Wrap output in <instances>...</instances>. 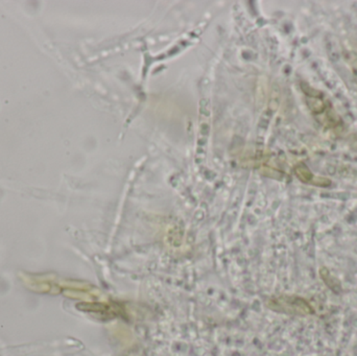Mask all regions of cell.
Here are the masks:
<instances>
[{
  "label": "cell",
  "mask_w": 357,
  "mask_h": 356,
  "mask_svg": "<svg viewBox=\"0 0 357 356\" xmlns=\"http://www.w3.org/2000/svg\"><path fill=\"white\" fill-rule=\"evenodd\" d=\"M303 91L312 114L319 119L321 116H325L324 125L335 127L341 123L340 117L333 112V105L326 100L322 92L310 85L303 86Z\"/></svg>",
  "instance_id": "6da1fadb"
},
{
  "label": "cell",
  "mask_w": 357,
  "mask_h": 356,
  "mask_svg": "<svg viewBox=\"0 0 357 356\" xmlns=\"http://www.w3.org/2000/svg\"><path fill=\"white\" fill-rule=\"evenodd\" d=\"M295 173L298 179L301 180L303 183L310 184V185L314 186H320V187H327V186L331 184V180L326 179V178L317 177V176L314 175V173H312V171H310L305 164H303V163L298 164L297 167H296Z\"/></svg>",
  "instance_id": "7a4b0ae2"
}]
</instances>
